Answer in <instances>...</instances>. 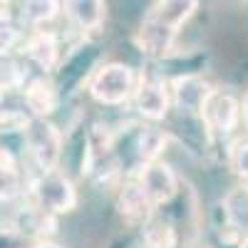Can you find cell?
<instances>
[{
	"label": "cell",
	"mask_w": 248,
	"mask_h": 248,
	"mask_svg": "<svg viewBox=\"0 0 248 248\" xmlns=\"http://www.w3.org/2000/svg\"><path fill=\"white\" fill-rule=\"evenodd\" d=\"M241 109H243V127H246V132H248V90H246V94H243V99H241Z\"/></svg>",
	"instance_id": "obj_19"
},
{
	"label": "cell",
	"mask_w": 248,
	"mask_h": 248,
	"mask_svg": "<svg viewBox=\"0 0 248 248\" xmlns=\"http://www.w3.org/2000/svg\"><path fill=\"white\" fill-rule=\"evenodd\" d=\"M23 99L32 119H50L60 105V90L47 75H37L30 77V82L25 85Z\"/></svg>",
	"instance_id": "obj_8"
},
{
	"label": "cell",
	"mask_w": 248,
	"mask_h": 248,
	"mask_svg": "<svg viewBox=\"0 0 248 248\" xmlns=\"http://www.w3.org/2000/svg\"><path fill=\"white\" fill-rule=\"evenodd\" d=\"M134 109L147 122H164L174 107L171 102V85L159 75H141L134 92Z\"/></svg>",
	"instance_id": "obj_4"
},
{
	"label": "cell",
	"mask_w": 248,
	"mask_h": 248,
	"mask_svg": "<svg viewBox=\"0 0 248 248\" xmlns=\"http://www.w3.org/2000/svg\"><path fill=\"white\" fill-rule=\"evenodd\" d=\"M35 248H62V246L55 241H40V243H35Z\"/></svg>",
	"instance_id": "obj_20"
},
{
	"label": "cell",
	"mask_w": 248,
	"mask_h": 248,
	"mask_svg": "<svg viewBox=\"0 0 248 248\" xmlns=\"http://www.w3.org/2000/svg\"><path fill=\"white\" fill-rule=\"evenodd\" d=\"M28 191H30V201L50 216L75 211L77 201H79L72 179L60 169L57 171H45V174L37 171L28 181Z\"/></svg>",
	"instance_id": "obj_2"
},
{
	"label": "cell",
	"mask_w": 248,
	"mask_h": 248,
	"mask_svg": "<svg viewBox=\"0 0 248 248\" xmlns=\"http://www.w3.org/2000/svg\"><path fill=\"white\" fill-rule=\"evenodd\" d=\"M176 35H179L176 30H171L169 25H164L161 20H156L154 15L147 13V17L141 20V25H139L137 35H134V43L147 57L159 60V57H164L174 47Z\"/></svg>",
	"instance_id": "obj_10"
},
{
	"label": "cell",
	"mask_w": 248,
	"mask_h": 248,
	"mask_svg": "<svg viewBox=\"0 0 248 248\" xmlns=\"http://www.w3.org/2000/svg\"><path fill=\"white\" fill-rule=\"evenodd\" d=\"M17 40H20V30L13 23H3V57H10Z\"/></svg>",
	"instance_id": "obj_18"
},
{
	"label": "cell",
	"mask_w": 248,
	"mask_h": 248,
	"mask_svg": "<svg viewBox=\"0 0 248 248\" xmlns=\"http://www.w3.org/2000/svg\"><path fill=\"white\" fill-rule=\"evenodd\" d=\"M199 3L196 0H164V3H154L149 15H154L156 20H161L164 25H169L171 30H181L184 23L196 13Z\"/></svg>",
	"instance_id": "obj_14"
},
{
	"label": "cell",
	"mask_w": 248,
	"mask_h": 248,
	"mask_svg": "<svg viewBox=\"0 0 248 248\" xmlns=\"http://www.w3.org/2000/svg\"><path fill=\"white\" fill-rule=\"evenodd\" d=\"M231 169L248 186V139H238L231 149Z\"/></svg>",
	"instance_id": "obj_17"
},
{
	"label": "cell",
	"mask_w": 248,
	"mask_h": 248,
	"mask_svg": "<svg viewBox=\"0 0 248 248\" xmlns=\"http://www.w3.org/2000/svg\"><path fill=\"white\" fill-rule=\"evenodd\" d=\"M226 229L231 231L233 238L243 241L248 238V186H238L231 189L221 201Z\"/></svg>",
	"instance_id": "obj_13"
},
{
	"label": "cell",
	"mask_w": 248,
	"mask_h": 248,
	"mask_svg": "<svg viewBox=\"0 0 248 248\" xmlns=\"http://www.w3.org/2000/svg\"><path fill=\"white\" fill-rule=\"evenodd\" d=\"M137 179L144 186V194L149 196L154 209H161V206L171 203L176 199V194H179V176H176L171 164L164 161V159L149 164V167H144Z\"/></svg>",
	"instance_id": "obj_7"
},
{
	"label": "cell",
	"mask_w": 248,
	"mask_h": 248,
	"mask_svg": "<svg viewBox=\"0 0 248 248\" xmlns=\"http://www.w3.org/2000/svg\"><path fill=\"white\" fill-rule=\"evenodd\" d=\"M137 85H139V77L134 75L129 65H124V62H105V65H99L92 72L87 90L97 105L122 107L134 99Z\"/></svg>",
	"instance_id": "obj_1"
},
{
	"label": "cell",
	"mask_w": 248,
	"mask_h": 248,
	"mask_svg": "<svg viewBox=\"0 0 248 248\" xmlns=\"http://www.w3.org/2000/svg\"><path fill=\"white\" fill-rule=\"evenodd\" d=\"M28 82V67H23L15 57H3V92L25 90Z\"/></svg>",
	"instance_id": "obj_16"
},
{
	"label": "cell",
	"mask_w": 248,
	"mask_h": 248,
	"mask_svg": "<svg viewBox=\"0 0 248 248\" xmlns=\"http://www.w3.org/2000/svg\"><path fill=\"white\" fill-rule=\"evenodd\" d=\"M62 10H65L70 25L85 35L102 30L107 20V3H102V0H70Z\"/></svg>",
	"instance_id": "obj_12"
},
{
	"label": "cell",
	"mask_w": 248,
	"mask_h": 248,
	"mask_svg": "<svg viewBox=\"0 0 248 248\" xmlns=\"http://www.w3.org/2000/svg\"><path fill=\"white\" fill-rule=\"evenodd\" d=\"M238 248H248V238H243V241L238 243Z\"/></svg>",
	"instance_id": "obj_21"
},
{
	"label": "cell",
	"mask_w": 248,
	"mask_h": 248,
	"mask_svg": "<svg viewBox=\"0 0 248 248\" xmlns=\"http://www.w3.org/2000/svg\"><path fill=\"white\" fill-rule=\"evenodd\" d=\"M23 141L40 174L60 169L62 154H65V134H62V129L55 122L32 119L28 132L23 134Z\"/></svg>",
	"instance_id": "obj_3"
},
{
	"label": "cell",
	"mask_w": 248,
	"mask_h": 248,
	"mask_svg": "<svg viewBox=\"0 0 248 248\" xmlns=\"http://www.w3.org/2000/svg\"><path fill=\"white\" fill-rule=\"evenodd\" d=\"M117 211L124 216V218H129V221H141V223H147L156 209L152 206L149 196L144 194V186L139 184V179H129V181H124L119 186V194H117Z\"/></svg>",
	"instance_id": "obj_11"
},
{
	"label": "cell",
	"mask_w": 248,
	"mask_h": 248,
	"mask_svg": "<svg viewBox=\"0 0 248 248\" xmlns=\"http://www.w3.org/2000/svg\"><path fill=\"white\" fill-rule=\"evenodd\" d=\"M169 85H171L174 109H176L179 114H184V117H191V119H201L206 102H209L211 92L216 90V87H211L201 75H194V72L171 77Z\"/></svg>",
	"instance_id": "obj_6"
},
{
	"label": "cell",
	"mask_w": 248,
	"mask_h": 248,
	"mask_svg": "<svg viewBox=\"0 0 248 248\" xmlns=\"http://www.w3.org/2000/svg\"><path fill=\"white\" fill-rule=\"evenodd\" d=\"M206 129L209 134H216V137H229L238 129V124L243 122V109H241V99L229 92V90H214L209 102L203 107V114H201Z\"/></svg>",
	"instance_id": "obj_5"
},
{
	"label": "cell",
	"mask_w": 248,
	"mask_h": 248,
	"mask_svg": "<svg viewBox=\"0 0 248 248\" xmlns=\"http://www.w3.org/2000/svg\"><path fill=\"white\" fill-rule=\"evenodd\" d=\"M62 8L65 5L57 3V0H28V3L20 5V17H23V23L37 28L55 20L62 13Z\"/></svg>",
	"instance_id": "obj_15"
},
{
	"label": "cell",
	"mask_w": 248,
	"mask_h": 248,
	"mask_svg": "<svg viewBox=\"0 0 248 248\" xmlns=\"http://www.w3.org/2000/svg\"><path fill=\"white\" fill-rule=\"evenodd\" d=\"M23 55L32 62V65L43 72L50 75L57 70L60 60H62V47H60V37L50 30H37L30 37H25Z\"/></svg>",
	"instance_id": "obj_9"
}]
</instances>
